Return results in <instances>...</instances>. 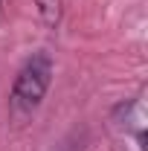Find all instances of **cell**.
Instances as JSON below:
<instances>
[{"label": "cell", "instance_id": "3957f363", "mask_svg": "<svg viewBox=\"0 0 148 151\" xmlns=\"http://www.w3.org/2000/svg\"><path fill=\"white\" fill-rule=\"evenodd\" d=\"M58 151H75V145H64V148H58Z\"/></svg>", "mask_w": 148, "mask_h": 151}, {"label": "cell", "instance_id": "6da1fadb", "mask_svg": "<svg viewBox=\"0 0 148 151\" xmlns=\"http://www.w3.org/2000/svg\"><path fill=\"white\" fill-rule=\"evenodd\" d=\"M52 73H55V64L47 50L26 58V64L18 70L15 81H12V93H9V113L15 119H29L41 108L44 96L52 84Z\"/></svg>", "mask_w": 148, "mask_h": 151}, {"label": "cell", "instance_id": "7a4b0ae2", "mask_svg": "<svg viewBox=\"0 0 148 151\" xmlns=\"http://www.w3.org/2000/svg\"><path fill=\"white\" fill-rule=\"evenodd\" d=\"M38 6V15L44 20V26L47 29H58V23L64 18V3L61 0H35Z\"/></svg>", "mask_w": 148, "mask_h": 151}]
</instances>
